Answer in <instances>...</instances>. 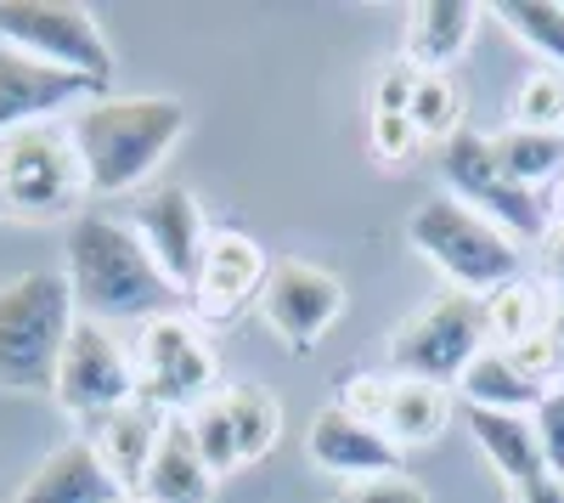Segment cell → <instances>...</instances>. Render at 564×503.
<instances>
[{"instance_id":"obj_1","label":"cell","mask_w":564,"mask_h":503,"mask_svg":"<svg viewBox=\"0 0 564 503\" xmlns=\"http://www.w3.org/2000/svg\"><path fill=\"white\" fill-rule=\"evenodd\" d=\"M63 278H68L74 311L108 329H124V323L148 329L153 317L181 311V289L159 271L148 244L135 238V226L102 210H79L68 221Z\"/></svg>"},{"instance_id":"obj_2","label":"cell","mask_w":564,"mask_h":503,"mask_svg":"<svg viewBox=\"0 0 564 503\" xmlns=\"http://www.w3.org/2000/svg\"><path fill=\"white\" fill-rule=\"evenodd\" d=\"M63 125L74 136L90 199H119V193L141 188L164 164V153L181 142L186 103H175V97H90Z\"/></svg>"},{"instance_id":"obj_3","label":"cell","mask_w":564,"mask_h":503,"mask_svg":"<svg viewBox=\"0 0 564 503\" xmlns=\"http://www.w3.org/2000/svg\"><path fill=\"white\" fill-rule=\"evenodd\" d=\"M79 323L63 271H23L0 289V385L52 390L63 345Z\"/></svg>"},{"instance_id":"obj_4","label":"cell","mask_w":564,"mask_h":503,"mask_svg":"<svg viewBox=\"0 0 564 503\" xmlns=\"http://www.w3.org/2000/svg\"><path fill=\"white\" fill-rule=\"evenodd\" d=\"M406 238L423 260H435L463 295H491L520 278V244H513L497 221L468 210L457 199H423L406 221Z\"/></svg>"},{"instance_id":"obj_5","label":"cell","mask_w":564,"mask_h":503,"mask_svg":"<svg viewBox=\"0 0 564 503\" xmlns=\"http://www.w3.org/2000/svg\"><path fill=\"white\" fill-rule=\"evenodd\" d=\"M85 170L63 119L23 125L0 142V215L12 221H74L85 199Z\"/></svg>"},{"instance_id":"obj_6","label":"cell","mask_w":564,"mask_h":503,"mask_svg":"<svg viewBox=\"0 0 564 503\" xmlns=\"http://www.w3.org/2000/svg\"><path fill=\"white\" fill-rule=\"evenodd\" d=\"M0 45L97 90H108L113 79V45L90 7H74V0H0Z\"/></svg>"},{"instance_id":"obj_7","label":"cell","mask_w":564,"mask_h":503,"mask_svg":"<svg viewBox=\"0 0 564 503\" xmlns=\"http://www.w3.org/2000/svg\"><path fill=\"white\" fill-rule=\"evenodd\" d=\"M135 396L164 419H186L193 407L220 396V356L204 340L198 317H153L135 340Z\"/></svg>"},{"instance_id":"obj_8","label":"cell","mask_w":564,"mask_h":503,"mask_svg":"<svg viewBox=\"0 0 564 503\" xmlns=\"http://www.w3.org/2000/svg\"><path fill=\"white\" fill-rule=\"evenodd\" d=\"M491 329H486V300L446 289L430 306H417L406 323L390 334V362L401 379H423V385H457L468 374V362L486 351Z\"/></svg>"},{"instance_id":"obj_9","label":"cell","mask_w":564,"mask_h":503,"mask_svg":"<svg viewBox=\"0 0 564 503\" xmlns=\"http://www.w3.org/2000/svg\"><path fill=\"white\" fill-rule=\"evenodd\" d=\"M441 175H446V188H452L457 204H468V210H480L486 221H497L513 244H520V238H547V226H553L547 199L520 188V181L497 164L491 136L457 130L452 142L441 148Z\"/></svg>"},{"instance_id":"obj_10","label":"cell","mask_w":564,"mask_h":503,"mask_svg":"<svg viewBox=\"0 0 564 503\" xmlns=\"http://www.w3.org/2000/svg\"><path fill=\"white\" fill-rule=\"evenodd\" d=\"M52 396H57V407L68 419L102 425L108 414H119L124 402H135V351L119 340V329L79 317L68 345H63Z\"/></svg>"},{"instance_id":"obj_11","label":"cell","mask_w":564,"mask_h":503,"mask_svg":"<svg viewBox=\"0 0 564 503\" xmlns=\"http://www.w3.org/2000/svg\"><path fill=\"white\" fill-rule=\"evenodd\" d=\"M260 311H265L271 334L289 345V351H311L327 329L339 323L345 283L334 278V271L311 266V260H276V266L265 271Z\"/></svg>"},{"instance_id":"obj_12","label":"cell","mask_w":564,"mask_h":503,"mask_svg":"<svg viewBox=\"0 0 564 503\" xmlns=\"http://www.w3.org/2000/svg\"><path fill=\"white\" fill-rule=\"evenodd\" d=\"M130 226H135V238L148 244V255L159 260V271L181 289V300L193 295L204 249H209V226H204L198 199L186 188H153L130 204Z\"/></svg>"},{"instance_id":"obj_13","label":"cell","mask_w":564,"mask_h":503,"mask_svg":"<svg viewBox=\"0 0 564 503\" xmlns=\"http://www.w3.org/2000/svg\"><path fill=\"white\" fill-rule=\"evenodd\" d=\"M265 255L254 238L243 233H209L204 266H198V283L186 295V306L198 311V323H231L238 311H249L265 289Z\"/></svg>"},{"instance_id":"obj_14","label":"cell","mask_w":564,"mask_h":503,"mask_svg":"<svg viewBox=\"0 0 564 503\" xmlns=\"http://www.w3.org/2000/svg\"><path fill=\"white\" fill-rule=\"evenodd\" d=\"M90 97H108V90L85 85L74 74H57V68H40V63H29V57L0 45V142L23 125H45L57 114H74Z\"/></svg>"},{"instance_id":"obj_15","label":"cell","mask_w":564,"mask_h":503,"mask_svg":"<svg viewBox=\"0 0 564 503\" xmlns=\"http://www.w3.org/2000/svg\"><path fill=\"white\" fill-rule=\"evenodd\" d=\"M305 452H311L316 470L339 475V481H367V475H395V470H401V447H395L379 425L350 419L339 402L322 407V414L311 419Z\"/></svg>"},{"instance_id":"obj_16","label":"cell","mask_w":564,"mask_h":503,"mask_svg":"<svg viewBox=\"0 0 564 503\" xmlns=\"http://www.w3.org/2000/svg\"><path fill=\"white\" fill-rule=\"evenodd\" d=\"M124 497L130 492L108 475L90 436H74L57 452H45L34 464V475L12 492V503H124Z\"/></svg>"},{"instance_id":"obj_17","label":"cell","mask_w":564,"mask_h":503,"mask_svg":"<svg viewBox=\"0 0 564 503\" xmlns=\"http://www.w3.org/2000/svg\"><path fill=\"white\" fill-rule=\"evenodd\" d=\"M141 503H209L215 497V470L204 464V452L186 430V419H170L148 470H141V486H135Z\"/></svg>"},{"instance_id":"obj_18","label":"cell","mask_w":564,"mask_h":503,"mask_svg":"<svg viewBox=\"0 0 564 503\" xmlns=\"http://www.w3.org/2000/svg\"><path fill=\"white\" fill-rule=\"evenodd\" d=\"M164 414L159 407H148V402H124L119 414H108L102 425H90V447H97V459L108 464V475L135 497V486H141V470H148V459H153V447H159V436H164Z\"/></svg>"},{"instance_id":"obj_19","label":"cell","mask_w":564,"mask_h":503,"mask_svg":"<svg viewBox=\"0 0 564 503\" xmlns=\"http://www.w3.org/2000/svg\"><path fill=\"white\" fill-rule=\"evenodd\" d=\"M475 23H480L475 0H423V7H412L406 63L423 74H446L463 57V45L475 40Z\"/></svg>"},{"instance_id":"obj_20","label":"cell","mask_w":564,"mask_h":503,"mask_svg":"<svg viewBox=\"0 0 564 503\" xmlns=\"http://www.w3.org/2000/svg\"><path fill=\"white\" fill-rule=\"evenodd\" d=\"M463 425L468 436H475V447L491 459V470L508 481V486H520V481H536L547 475L542 464V447H536V425L531 414H491V407H463Z\"/></svg>"},{"instance_id":"obj_21","label":"cell","mask_w":564,"mask_h":503,"mask_svg":"<svg viewBox=\"0 0 564 503\" xmlns=\"http://www.w3.org/2000/svg\"><path fill=\"white\" fill-rule=\"evenodd\" d=\"M457 390H463V407H491V414H531L547 385L531 379L502 345H486L475 362H468V374L457 379Z\"/></svg>"},{"instance_id":"obj_22","label":"cell","mask_w":564,"mask_h":503,"mask_svg":"<svg viewBox=\"0 0 564 503\" xmlns=\"http://www.w3.org/2000/svg\"><path fill=\"white\" fill-rule=\"evenodd\" d=\"M452 419V396L446 385H423V379H390V407H384V436L406 452L435 441Z\"/></svg>"},{"instance_id":"obj_23","label":"cell","mask_w":564,"mask_h":503,"mask_svg":"<svg viewBox=\"0 0 564 503\" xmlns=\"http://www.w3.org/2000/svg\"><path fill=\"white\" fill-rule=\"evenodd\" d=\"M491 153L497 164L520 181V188H553L558 170H564V130H525V125H508L502 136H491Z\"/></svg>"},{"instance_id":"obj_24","label":"cell","mask_w":564,"mask_h":503,"mask_svg":"<svg viewBox=\"0 0 564 503\" xmlns=\"http://www.w3.org/2000/svg\"><path fill=\"white\" fill-rule=\"evenodd\" d=\"M491 18L525 45V52L542 57V68L564 74V0H502L491 7Z\"/></svg>"},{"instance_id":"obj_25","label":"cell","mask_w":564,"mask_h":503,"mask_svg":"<svg viewBox=\"0 0 564 503\" xmlns=\"http://www.w3.org/2000/svg\"><path fill=\"white\" fill-rule=\"evenodd\" d=\"M220 402H226V414H231V430H238V459L243 464H260L265 452L276 447V436H282L276 396L260 390V385H226Z\"/></svg>"},{"instance_id":"obj_26","label":"cell","mask_w":564,"mask_h":503,"mask_svg":"<svg viewBox=\"0 0 564 503\" xmlns=\"http://www.w3.org/2000/svg\"><path fill=\"white\" fill-rule=\"evenodd\" d=\"M417 142H452V136L463 130V90L452 74H423L417 68V85H412V108H406Z\"/></svg>"},{"instance_id":"obj_27","label":"cell","mask_w":564,"mask_h":503,"mask_svg":"<svg viewBox=\"0 0 564 503\" xmlns=\"http://www.w3.org/2000/svg\"><path fill=\"white\" fill-rule=\"evenodd\" d=\"M547 323H553V317H547L542 295H536L531 283H520V278L486 295V329H491V340H502V351L520 345V340L547 334Z\"/></svg>"},{"instance_id":"obj_28","label":"cell","mask_w":564,"mask_h":503,"mask_svg":"<svg viewBox=\"0 0 564 503\" xmlns=\"http://www.w3.org/2000/svg\"><path fill=\"white\" fill-rule=\"evenodd\" d=\"M220 390H226V385H220ZM186 430H193V441H198V452H204V464L215 470V481L231 475V470H243V459H238V430H231V414H226L220 396H209L204 407H193V414H186Z\"/></svg>"},{"instance_id":"obj_29","label":"cell","mask_w":564,"mask_h":503,"mask_svg":"<svg viewBox=\"0 0 564 503\" xmlns=\"http://www.w3.org/2000/svg\"><path fill=\"white\" fill-rule=\"evenodd\" d=\"M513 125H525V130H564V74L558 68H536L525 74L520 85V97H513Z\"/></svg>"},{"instance_id":"obj_30","label":"cell","mask_w":564,"mask_h":503,"mask_svg":"<svg viewBox=\"0 0 564 503\" xmlns=\"http://www.w3.org/2000/svg\"><path fill=\"white\" fill-rule=\"evenodd\" d=\"M531 425H536V447H542L547 475L564 481V385H547L542 390V402L531 407Z\"/></svg>"},{"instance_id":"obj_31","label":"cell","mask_w":564,"mask_h":503,"mask_svg":"<svg viewBox=\"0 0 564 503\" xmlns=\"http://www.w3.org/2000/svg\"><path fill=\"white\" fill-rule=\"evenodd\" d=\"M327 503H430V492H423L406 470L395 475H367V481H345Z\"/></svg>"},{"instance_id":"obj_32","label":"cell","mask_w":564,"mask_h":503,"mask_svg":"<svg viewBox=\"0 0 564 503\" xmlns=\"http://www.w3.org/2000/svg\"><path fill=\"white\" fill-rule=\"evenodd\" d=\"M339 407H345L350 419H361V425H379V430H384V407H390V379H379V374H356V379L345 385Z\"/></svg>"},{"instance_id":"obj_33","label":"cell","mask_w":564,"mask_h":503,"mask_svg":"<svg viewBox=\"0 0 564 503\" xmlns=\"http://www.w3.org/2000/svg\"><path fill=\"white\" fill-rule=\"evenodd\" d=\"M372 153H379L384 164H401V159H412V148H417V130H412V119L406 114H372Z\"/></svg>"},{"instance_id":"obj_34","label":"cell","mask_w":564,"mask_h":503,"mask_svg":"<svg viewBox=\"0 0 564 503\" xmlns=\"http://www.w3.org/2000/svg\"><path fill=\"white\" fill-rule=\"evenodd\" d=\"M412 85H417V68L406 57L390 63L379 79H372V114H406L412 108Z\"/></svg>"},{"instance_id":"obj_35","label":"cell","mask_w":564,"mask_h":503,"mask_svg":"<svg viewBox=\"0 0 564 503\" xmlns=\"http://www.w3.org/2000/svg\"><path fill=\"white\" fill-rule=\"evenodd\" d=\"M513 503H564V481L558 475H536V481H520V486H508Z\"/></svg>"},{"instance_id":"obj_36","label":"cell","mask_w":564,"mask_h":503,"mask_svg":"<svg viewBox=\"0 0 564 503\" xmlns=\"http://www.w3.org/2000/svg\"><path fill=\"white\" fill-rule=\"evenodd\" d=\"M547 278H553V295H558V311H564V221L547 226Z\"/></svg>"},{"instance_id":"obj_37","label":"cell","mask_w":564,"mask_h":503,"mask_svg":"<svg viewBox=\"0 0 564 503\" xmlns=\"http://www.w3.org/2000/svg\"><path fill=\"white\" fill-rule=\"evenodd\" d=\"M547 340H553V374L564 379V311H553V323H547Z\"/></svg>"},{"instance_id":"obj_38","label":"cell","mask_w":564,"mask_h":503,"mask_svg":"<svg viewBox=\"0 0 564 503\" xmlns=\"http://www.w3.org/2000/svg\"><path fill=\"white\" fill-rule=\"evenodd\" d=\"M542 199H547V215H558V221H564V170H558V181H553V188H547Z\"/></svg>"},{"instance_id":"obj_39","label":"cell","mask_w":564,"mask_h":503,"mask_svg":"<svg viewBox=\"0 0 564 503\" xmlns=\"http://www.w3.org/2000/svg\"><path fill=\"white\" fill-rule=\"evenodd\" d=\"M124 503H141V497H124Z\"/></svg>"}]
</instances>
